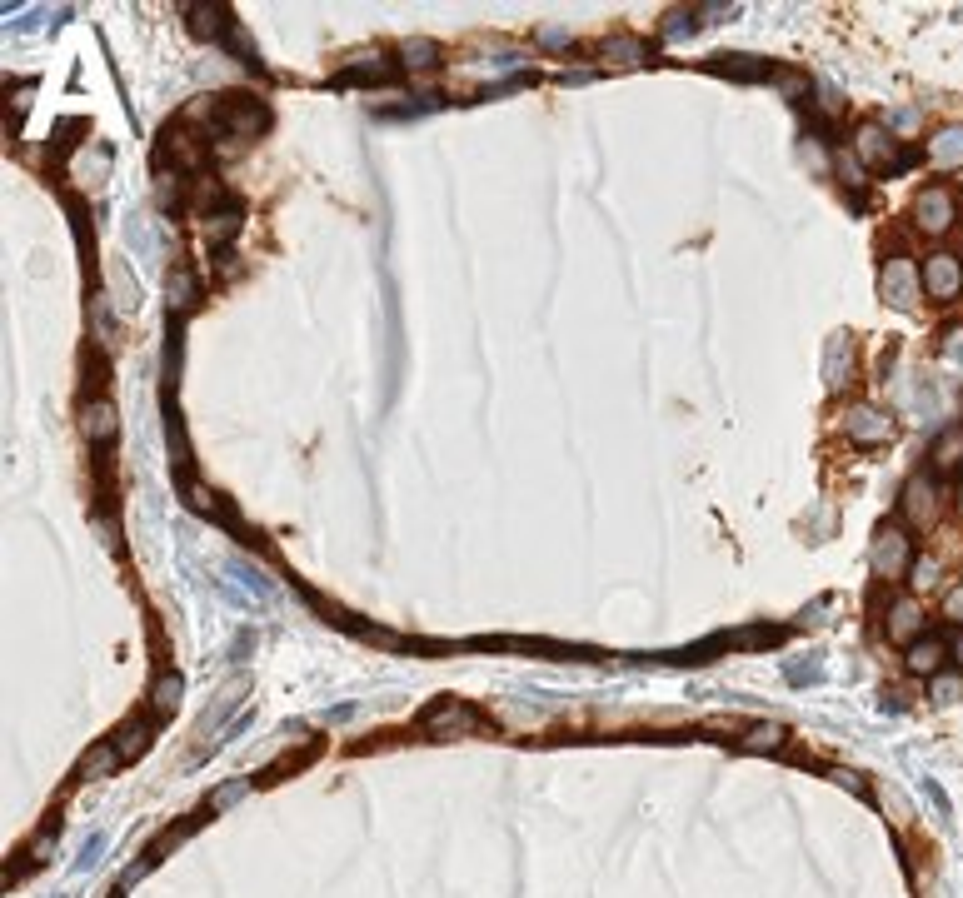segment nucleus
<instances>
[{"mask_svg":"<svg viewBox=\"0 0 963 898\" xmlns=\"http://www.w3.org/2000/svg\"><path fill=\"white\" fill-rule=\"evenodd\" d=\"M904 519L914 524V529H924V524H934V514H939V484L929 479V474H914L909 484H904Z\"/></svg>","mask_w":963,"mask_h":898,"instance_id":"0eeeda50","label":"nucleus"},{"mask_svg":"<svg viewBox=\"0 0 963 898\" xmlns=\"http://www.w3.org/2000/svg\"><path fill=\"white\" fill-rule=\"evenodd\" d=\"M944 654H949V644H944V639H914V644H909V659H904V664H909L914 674H939Z\"/></svg>","mask_w":963,"mask_h":898,"instance_id":"f8f14e48","label":"nucleus"},{"mask_svg":"<svg viewBox=\"0 0 963 898\" xmlns=\"http://www.w3.org/2000/svg\"><path fill=\"white\" fill-rule=\"evenodd\" d=\"M85 435H90V445H105V440L115 435V405H110V400L85 405Z\"/></svg>","mask_w":963,"mask_h":898,"instance_id":"ddd939ff","label":"nucleus"},{"mask_svg":"<svg viewBox=\"0 0 963 898\" xmlns=\"http://www.w3.org/2000/svg\"><path fill=\"white\" fill-rule=\"evenodd\" d=\"M355 80H370V85H375V80H390V65H385L380 55H370V65H345V70H340V85H355Z\"/></svg>","mask_w":963,"mask_h":898,"instance_id":"dca6fc26","label":"nucleus"},{"mask_svg":"<svg viewBox=\"0 0 963 898\" xmlns=\"http://www.w3.org/2000/svg\"><path fill=\"white\" fill-rule=\"evenodd\" d=\"M884 295H889L899 310H914V305H919V295H924V280H919V270H914L904 255L884 265Z\"/></svg>","mask_w":963,"mask_h":898,"instance_id":"6e6552de","label":"nucleus"},{"mask_svg":"<svg viewBox=\"0 0 963 898\" xmlns=\"http://www.w3.org/2000/svg\"><path fill=\"white\" fill-rule=\"evenodd\" d=\"M909 569H914V539H909V529H904V524H884L879 539H874V574L899 579V574H909Z\"/></svg>","mask_w":963,"mask_h":898,"instance_id":"f03ea898","label":"nucleus"},{"mask_svg":"<svg viewBox=\"0 0 963 898\" xmlns=\"http://www.w3.org/2000/svg\"><path fill=\"white\" fill-rule=\"evenodd\" d=\"M714 70H719V75H734V80H764V75H774V70H769L764 60H754V55H719Z\"/></svg>","mask_w":963,"mask_h":898,"instance_id":"4468645a","label":"nucleus"},{"mask_svg":"<svg viewBox=\"0 0 963 898\" xmlns=\"http://www.w3.org/2000/svg\"><path fill=\"white\" fill-rule=\"evenodd\" d=\"M844 435H849L854 445H864V449L889 445V440H894V420H889V410H879V405H849V415H844Z\"/></svg>","mask_w":963,"mask_h":898,"instance_id":"39448f33","label":"nucleus"},{"mask_svg":"<svg viewBox=\"0 0 963 898\" xmlns=\"http://www.w3.org/2000/svg\"><path fill=\"white\" fill-rule=\"evenodd\" d=\"M440 60V45L435 40H405V65L410 70H430Z\"/></svg>","mask_w":963,"mask_h":898,"instance_id":"f3484780","label":"nucleus"},{"mask_svg":"<svg viewBox=\"0 0 963 898\" xmlns=\"http://www.w3.org/2000/svg\"><path fill=\"white\" fill-rule=\"evenodd\" d=\"M854 155L869 165V170H909L914 165V150H904L884 125H874V120H864L859 125V135H854Z\"/></svg>","mask_w":963,"mask_h":898,"instance_id":"f257e3e1","label":"nucleus"},{"mask_svg":"<svg viewBox=\"0 0 963 898\" xmlns=\"http://www.w3.org/2000/svg\"><path fill=\"white\" fill-rule=\"evenodd\" d=\"M175 694H180V679H175V674L160 679V684H155V709H175Z\"/></svg>","mask_w":963,"mask_h":898,"instance_id":"6ab92c4d","label":"nucleus"},{"mask_svg":"<svg viewBox=\"0 0 963 898\" xmlns=\"http://www.w3.org/2000/svg\"><path fill=\"white\" fill-rule=\"evenodd\" d=\"M934 469L939 474H959L963 469V425H949L944 435H939V445H934Z\"/></svg>","mask_w":963,"mask_h":898,"instance_id":"9b49d317","label":"nucleus"},{"mask_svg":"<svg viewBox=\"0 0 963 898\" xmlns=\"http://www.w3.org/2000/svg\"><path fill=\"white\" fill-rule=\"evenodd\" d=\"M944 614H949V619L963 629V584H954V589L944 594Z\"/></svg>","mask_w":963,"mask_h":898,"instance_id":"aec40b11","label":"nucleus"},{"mask_svg":"<svg viewBox=\"0 0 963 898\" xmlns=\"http://www.w3.org/2000/svg\"><path fill=\"white\" fill-rule=\"evenodd\" d=\"M954 220H959V205H954L949 185H929V190L914 195V225H919L924 235H949Z\"/></svg>","mask_w":963,"mask_h":898,"instance_id":"7ed1b4c3","label":"nucleus"},{"mask_svg":"<svg viewBox=\"0 0 963 898\" xmlns=\"http://www.w3.org/2000/svg\"><path fill=\"white\" fill-rule=\"evenodd\" d=\"M919 629H924V609H919V599H899V604L889 609V639L914 644V639H919Z\"/></svg>","mask_w":963,"mask_h":898,"instance_id":"1a4fd4ad","label":"nucleus"},{"mask_svg":"<svg viewBox=\"0 0 963 898\" xmlns=\"http://www.w3.org/2000/svg\"><path fill=\"white\" fill-rule=\"evenodd\" d=\"M854 360H849V345L844 340H834V350H829V390H844V370H849Z\"/></svg>","mask_w":963,"mask_h":898,"instance_id":"a211bd4d","label":"nucleus"},{"mask_svg":"<svg viewBox=\"0 0 963 898\" xmlns=\"http://www.w3.org/2000/svg\"><path fill=\"white\" fill-rule=\"evenodd\" d=\"M949 654H954V659H959V664H963V629H959V634H954V639H949Z\"/></svg>","mask_w":963,"mask_h":898,"instance_id":"4be33fe9","label":"nucleus"},{"mask_svg":"<svg viewBox=\"0 0 963 898\" xmlns=\"http://www.w3.org/2000/svg\"><path fill=\"white\" fill-rule=\"evenodd\" d=\"M480 729L484 719L470 704H460V699H445V704L425 709V734L430 739H455V734H480Z\"/></svg>","mask_w":963,"mask_h":898,"instance_id":"423d86ee","label":"nucleus"},{"mask_svg":"<svg viewBox=\"0 0 963 898\" xmlns=\"http://www.w3.org/2000/svg\"><path fill=\"white\" fill-rule=\"evenodd\" d=\"M959 514H963V484H959Z\"/></svg>","mask_w":963,"mask_h":898,"instance_id":"5701e85b","label":"nucleus"},{"mask_svg":"<svg viewBox=\"0 0 963 898\" xmlns=\"http://www.w3.org/2000/svg\"><path fill=\"white\" fill-rule=\"evenodd\" d=\"M604 55H609L614 65H639V60H644L649 50H644V45H639L634 35H614V40H604Z\"/></svg>","mask_w":963,"mask_h":898,"instance_id":"2eb2a0df","label":"nucleus"},{"mask_svg":"<svg viewBox=\"0 0 963 898\" xmlns=\"http://www.w3.org/2000/svg\"><path fill=\"white\" fill-rule=\"evenodd\" d=\"M929 160H934L939 170L963 165V125H949V130H939V135L929 140Z\"/></svg>","mask_w":963,"mask_h":898,"instance_id":"9d476101","label":"nucleus"},{"mask_svg":"<svg viewBox=\"0 0 963 898\" xmlns=\"http://www.w3.org/2000/svg\"><path fill=\"white\" fill-rule=\"evenodd\" d=\"M934 694H939V699H949V694H959V679H934Z\"/></svg>","mask_w":963,"mask_h":898,"instance_id":"412c9836","label":"nucleus"},{"mask_svg":"<svg viewBox=\"0 0 963 898\" xmlns=\"http://www.w3.org/2000/svg\"><path fill=\"white\" fill-rule=\"evenodd\" d=\"M919 280H924V295H929V300L949 305V300H959V290H963V260L949 255V250H939V255H929V260L919 265Z\"/></svg>","mask_w":963,"mask_h":898,"instance_id":"20e7f679","label":"nucleus"}]
</instances>
